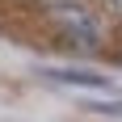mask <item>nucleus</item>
<instances>
[{"mask_svg":"<svg viewBox=\"0 0 122 122\" xmlns=\"http://www.w3.org/2000/svg\"><path fill=\"white\" fill-rule=\"evenodd\" d=\"M88 114H114V118H122V97H105V101H84Z\"/></svg>","mask_w":122,"mask_h":122,"instance_id":"7ed1b4c3","label":"nucleus"},{"mask_svg":"<svg viewBox=\"0 0 122 122\" xmlns=\"http://www.w3.org/2000/svg\"><path fill=\"white\" fill-rule=\"evenodd\" d=\"M55 25H59L63 42L76 46V51H97L105 42V21L93 9H84V4H59L55 9Z\"/></svg>","mask_w":122,"mask_h":122,"instance_id":"f257e3e1","label":"nucleus"},{"mask_svg":"<svg viewBox=\"0 0 122 122\" xmlns=\"http://www.w3.org/2000/svg\"><path fill=\"white\" fill-rule=\"evenodd\" d=\"M38 76L46 84L59 88H76V93H105V97H118L114 93V80L101 72H88V67H38Z\"/></svg>","mask_w":122,"mask_h":122,"instance_id":"f03ea898","label":"nucleus"},{"mask_svg":"<svg viewBox=\"0 0 122 122\" xmlns=\"http://www.w3.org/2000/svg\"><path fill=\"white\" fill-rule=\"evenodd\" d=\"M118 59H122V51H118Z\"/></svg>","mask_w":122,"mask_h":122,"instance_id":"39448f33","label":"nucleus"},{"mask_svg":"<svg viewBox=\"0 0 122 122\" xmlns=\"http://www.w3.org/2000/svg\"><path fill=\"white\" fill-rule=\"evenodd\" d=\"M110 9H114V13H118V17H122V0H110Z\"/></svg>","mask_w":122,"mask_h":122,"instance_id":"20e7f679","label":"nucleus"}]
</instances>
